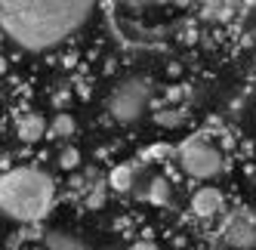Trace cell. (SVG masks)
Returning <instances> with one entry per match:
<instances>
[{
  "label": "cell",
  "instance_id": "1",
  "mask_svg": "<svg viewBox=\"0 0 256 250\" xmlns=\"http://www.w3.org/2000/svg\"><path fill=\"white\" fill-rule=\"evenodd\" d=\"M93 4L84 0H38V4H0V31L28 52L52 50L93 19Z\"/></svg>",
  "mask_w": 256,
  "mask_h": 250
},
{
  "label": "cell",
  "instance_id": "2",
  "mask_svg": "<svg viewBox=\"0 0 256 250\" xmlns=\"http://www.w3.org/2000/svg\"><path fill=\"white\" fill-rule=\"evenodd\" d=\"M52 204V180L38 167H16L0 176V213L16 222H38Z\"/></svg>",
  "mask_w": 256,
  "mask_h": 250
},
{
  "label": "cell",
  "instance_id": "3",
  "mask_svg": "<svg viewBox=\"0 0 256 250\" xmlns=\"http://www.w3.org/2000/svg\"><path fill=\"white\" fill-rule=\"evenodd\" d=\"M148 99H152L148 84L139 80V78H133V80H124V84L114 86V93L108 96V112H112L114 120L130 124V120H136V118L145 114Z\"/></svg>",
  "mask_w": 256,
  "mask_h": 250
},
{
  "label": "cell",
  "instance_id": "4",
  "mask_svg": "<svg viewBox=\"0 0 256 250\" xmlns=\"http://www.w3.org/2000/svg\"><path fill=\"white\" fill-rule=\"evenodd\" d=\"M179 164L192 180H213V176L222 170V158L219 152L210 146L207 139H188L186 146L179 148Z\"/></svg>",
  "mask_w": 256,
  "mask_h": 250
},
{
  "label": "cell",
  "instance_id": "5",
  "mask_svg": "<svg viewBox=\"0 0 256 250\" xmlns=\"http://www.w3.org/2000/svg\"><path fill=\"white\" fill-rule=\"evenodd\" d=\"M222 238H226V244H232L238 250H247L256 244V226L247 216H232L222 228Z\"/></svg>",
  "mask_w": 256,
  "mask_h": 250
},
{
  "label": "cell",
  "instance_id": "6",
  "mask_svg": "<svg viewBox=\"0 0 256 250\" xmlns=\"http://www.w3.org/2000/svg\"><path fill=\"white\" fill-rule=\"evenodd\" d=\"M192 210H194V216H216L219 210H222V194H219L213 186H200L194 194H192Z\"/></svg>",
  "mask_w": 256,
  "mask_h": 250
},
{
  "label": "cell",
  "instance_id": "7",
  "mask_svg": "<svg viewBox=\"0 0 256 250\" xmlns=\"http://www.w3.org/2000/svg\"><path fill=\"white\" fill-rule=\"evenodd\" d=\"M44 244H46V250H90V244H84L71 232H46Z\"/></svg>",
  "mask_w": 256,
  "mask_h": 250
},
{
  "label": "cell",
  "instance_id": "8",
  "mask_svg": "<svg viewBox=\"0 0 256 250\" xmlns=\"http://www.w3.org/2000/svg\"><path fill=\"white\" fill-rule=\"evenodd\" d=\"M19 136H22L25 142L44 139V136H46V120H44L40 114H25V118L19 120Z\"/></svg>",
  "mask_w": 256,
  "mask_h": 250
},
{
  "label": "cell",
  "instance_id": "9",
  "mask_svg": "<svg viewBox=\"0 0 256 250\" xmlns=\"http://www.w3.org/2000/svg\"><path fill=\"white\" fill-rule=\"evenodd\" d=\"M50 133L52 136H71L74 133V118H71L68 112H56V118H52V124H50Z\"/></svg>",
  "mask_w": 256,
  "mask_h": 250
},
{
  "label": "cell",
  "instance_id": "10",
  "mask_svg": "<svg viewBox=\"0 0 256 250\" xmlns=\"http://www.w3.org/2000/svg\"><path fill=\"white\" fill-rule=\"evenodd\" d=\"M108 186L118 188V192H126V188L133 186V167H118L112 173V180H108Z\"/></svg>",
  "mask_w": 256,
  "mask_h": 250
},
{
  "label": "cell",
  "instance_id": "11",
  "mask_svg": "<svg viewBox=\"0 0 256 250\" xmlns=\"http://www.w3.org/2000/svg\"><path fill=\"white\" fill-rule=\"evenodd\" d=\"M167 198H170V186H167V180H154V182H152V192H148V201H154V204H167Z\"/></svg>",
  "mask_w": 256,
  "mask_h": 250
},
{
  "label": "cell",
  "instance_id": "12",
  "mask_svg": "<svg viewBox=\"0 0 256 250\" xmlns=\"http://www.w3.org/2000/svg\"><path fill=\"white\" fill-rule=\"evenodd\" d=\"M154 120H158V124H164V127H173V124H179V120H182V112H179V108L158 112V114H154Z\"/></svg>",
  "mask_w": 256,
  "mask_h": 250
},
{
  "label": "cell",
  "instance_id": "13",
  "mask_svg": "<svg viewBox=\"0 0 256 250\" xmlns=\"http://www.w3.org/2000/svg\"><path fill=\"white\" fill-rule=\"evenodd\" d=\"M59 164H62L65 170H74V167L80 164V154H78L74 148H65V152L59 154Z\"/></svg>",
  "mask_w": 256,
  "mask_h": 250
},
{
  "label": "cell",
  "instance_id": "14",
  "mask_svg": "<svg viewBox=\"0 0 256 250\" xmlns=\"http://www.w3.org/2000/svg\"><path fill=\"white\" fill-rule=\"evenodd\" d=\"M130 250H158V244H154V241H145V238H142V241H133V247H130Z\"/></svg>",
  "mask_w": 256,
  "mask_h": 250
}]
</instances>
